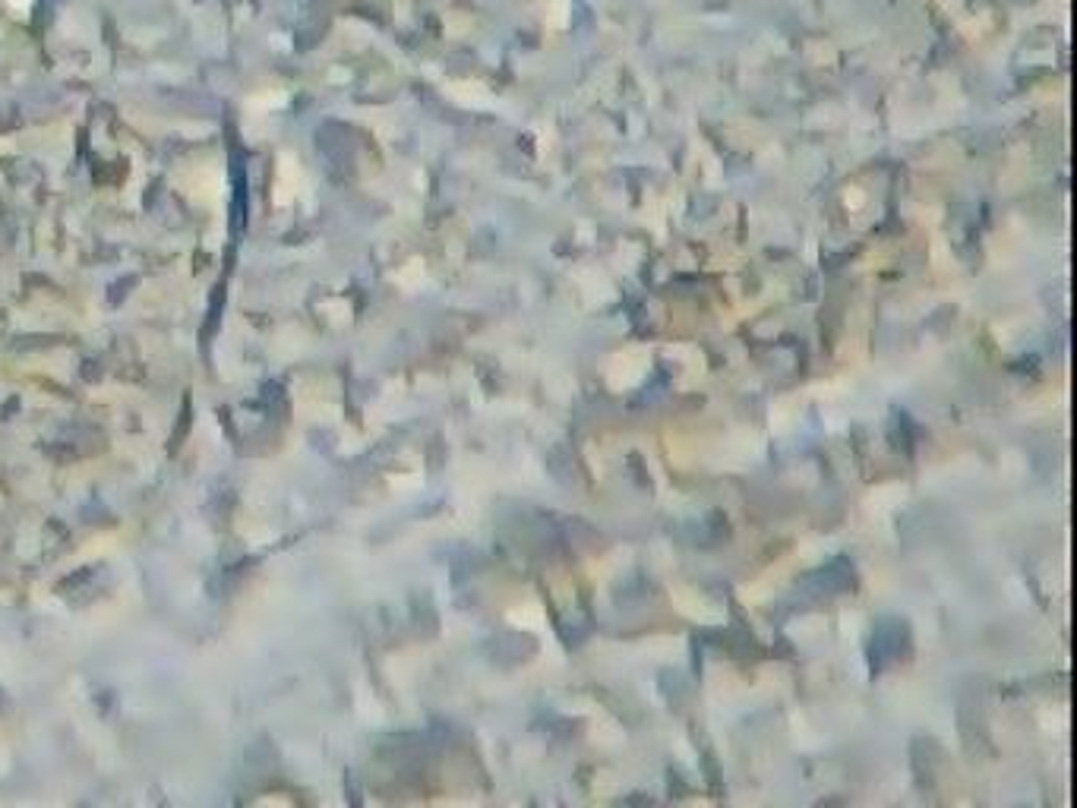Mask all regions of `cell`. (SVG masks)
<instances>
[{"mask_svg":"<svg viewBox=\"0 0 1077 808\" xmlns=\"http://www.w3.org/2000/svg\"><path fill=\"white\" fill-rule=\"evenodd\" d=\"M29 4H32V0H10V7H13V10H19V13L29 10Z\"/></svg>","mask_w":1077,"mask_h":808,"instance_id":"6da1fadb","label":"cell"}]
</instances>
